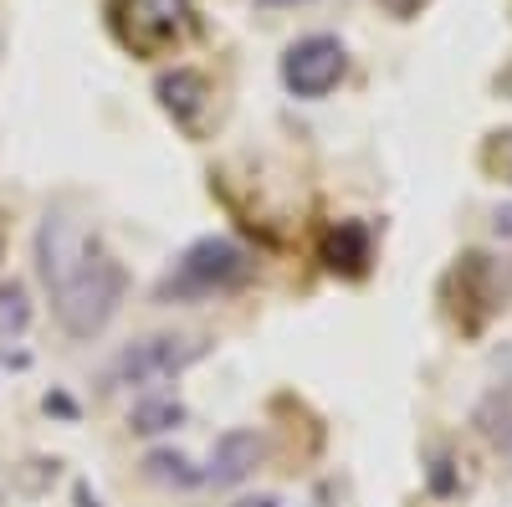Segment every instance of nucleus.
Masks as SVG:
<instances>
[{"label": "nucleus", "instance_id": "obj_1", "mask_svg": "<svg viewBox=\"0 0 512 507\" xmlns=\"http://www.w3.org/2000/svg\"><path fill=\"white\" fill-rule=\"evenodd\" d=\"M256 272L251 251L236 246L231 236H200L195 246L180 251V262L169 267L154 287V303H205V298H221V292L246 287Z\"/></svg>", "mask_w": 512, "mask_h": 507}, {"label": "nucleus", "instance_id": "obj_2", "mask_svg": "<svg viewBox=\"0 0 512 507\" xmlns=\"http://www.w3.org/2000/svg\"><path fill=\"white\" fill-rule=\"evenodd\" d=\"M123 292H128V272H123V262L93 246V257L77 267V277H72L62 292H52L57 323H62L72 338H98V333L118 318Z\"/></svg>", "mask_w": 512, "mask_h": 507}, {"label": "nucleus", "instance_id": "obj_3", "mask_svg": "<svg viewBox=\"0 0 512 507\" xmlns=\"http://www.w3.org/2000/svg\"><path fill=\"white\" fill-rule=\"evenodd\" d=\"M205 354H210V344L195 333H144V338H134V344H123L113 354L103 379H108V390H144V385L180 379Z\"/></svg>", "mask_w": 512, "mask_h": 507}, {"label": "nucleus", "instance_id": "obj_4", "mask_svg": "<svg viewBox=\"0 0 512 507\" xmlns=\"http://www.w3.org/2000/svg\"><path fill=\"white\" fill-rule=\"evenodd\" d=\"M349 72V52L338 36H303L282 57V82L292 98H328Z\"/></svg>", "mask_w": 512, "mask_h": 507}, {"label": "nucleus", "instance_id": "obj_5", "mask_svg": "<svg viewBox=\"0 0 512 507\" xmlns=\"http://www.w3.org/2000/svg\"><path fill=\"white\" fill-rule=\"evenodd\" d=\"M88 257H93V241L82 236L67 216H47L36 226V277H41L47 292H62Z\"/></svg>", "mask_w": 512, "mask_h": 507}, {"label": "nucleus", "instance_id": "obj_6", "mask_svg": "<svg viewBox=\"0 0 512 507\" xmlns=\"http://www.w3.org/2000/svg\"><path fill=\"white\" fill-rule=\"evenodd\" d=\"M267 461V436L262 431H251V426H236L216 441V451H210V467H205V482H216V487H236L246 482L256 467Z\"/></svg>", "mask_w": 512, "mask_h": 507}, {"label": "nucleus", "instance_id": "obj_7", "mask_svg": "<svg viewBox=\"0 0 512 507\" xmlns=\"http://www.w3.org/2000/svg\"><path fill=\"white\" fill-rule=\"evenodd\" d=\"M154 98H159V108H164L169 118L190 129V123L205 113V103H210V82H205L195 67H175V72H159Z\"/></svg>", "mask_w": 512, "mask_h": 507}, {"label": "nucleus", "instance_id": "obj_8", "mask_svg": "<svg viewBox=\"0 0 512 507\" xmlns=\"http://www.w3.org/2000/svg\"><path fill=\"white\" fill-rule=\"evenodd\" d=\"M323 262L344 277H359L369 267V231L359 221H338L328 236H323Z\"/></svg>", "mask_w": 512, "mask_h": 507}, {"label": "nucleus", "instance_id": "obj_9", "mask_svg": "<svg viewBox=\"0 0 512 507\" xmlns=\"http://www.w3.org/2000/svg\"><path fill=\"white\" fill-rule=\"evenodd\" d=\"M185 405L180 400H169V395H144L134 400V410H128V431L134 436H169V431H180L185 426Z\"/></svg>", "mask_w": 512, "mask_h": 507}, {"label": "nucleus", "instance_id": "obj_10", "mask_svg": "<svg viewBox=\"0 0 512 507\" xmlns=\"http://www.w3.org/2000/svg\"><path fill=\"white\" fill-rule=\"evenodd\" d=\"M144 477L159 482V487H200L205 482V472H195V461L185 451H169V446L144 456Z\"/></svg>", "mask_w": 512, "mask_h": 507}, {"label": "nucleus", "instance_id": "obj_11", "mask_svg": "<svg viewBox=\"0 0 512 507\" xmlns=\"http://www.w3.org/2000/svg\"><path fill=\"white\" fill-rule=\"evenodd\" d=\"M31 318H36V308H31V292H26V282H0V344H16V338L31 328Z\"/></svg>", "mask_w": 512, "mask_h": 507}, {"label": "nucleus", "instance_id": "obj_12", "mask_svg": "<svg viewBox=\"0 0 512 507\" xmlns=\"http://www.w3.org/2000/svg\"><path fill=\"white\" fill-rule=\"evenodd\" d=\"M185 16H190L185 0H134V21L149 36H180L185 31Z\"/></svg>", "mask_w": 512, "mask_h": 507}, {"label": "nucleus", "instance_id": "obj_13", "mask_svg": "<svg viewBox=\"0 0 512 507\" xmlns=\"http://www.w3.org/2000/svg\"><path fill=\"white\" fill-rule=\"evenodd\" d=\"M492 164L507 175V185H512V134H497V144H492Z\"/></svg>", "mask_w": 512, "mask_h": 507}, {"label": "nucleus", "instance_id": "obj_14", "mask_svg": "<svg viewBox=\"0 0 512 507\" xmlns=\"http://www.w3.org/2000/svg\"><path fill=\"white\" fill-rule=\"evenodd\" d=\"M431 492H441V497L451 492V461H446V456H441L436 467H431Z\"/></svg>", "mask_w": 512, "mask_h": 507}, {"label": "nucleus", "instance_id": "obj_15", "mask_svg": "<svg viewBox=\"0 0 512 507\" xmlns=\"http://www.w3.org/2000/svg\"><path fill=\"white\" fill-rule=\"evenodd\" d=\"M231 507H282V497L277 492H251V497H236Z\"/></svg>", "mask_w": 512, "mask_h": 507}, {"label": "nucleus", "instance_id": "obj_16", "mask_svg": "<svg viewBox=\"0 0 512 507\" xmlns=\"http://www.w3.org/2000/svg\"><path fill=\"white\" fill-rule=\"evenodd\" d=\"M492 231H497V236H512V205H497V216H492Z\"/></svg>", "mask_w": 512, "mask_h": 507}, {"label": "nucleus", "instance_id": "obj_17", "mask_svg": "<svg viewBox=\"0 0 512 507\" xmlns=\"http://www.w3.org/2000/svg\"><path fill=\"white\" fill-rule=\"evenodd\" d=\"M379 6L390 11V16H415V6H420V0H379Z\"/></svg>", "mask_w": 512, "mask_h": 507}, {"label": "nucleus", "instance_id": "obj_18", "mask_svg": "<svg viewBox=\"0 0 512 507\" xmlns=\"http://www.w3.org/2000/svg\"><path fill=\"white\" fill-rule=\"evenodd\" d=\"M47 410H57V415H67V420L77 415V405H72L67 395H47Z\"/></svg>", "mask_w": 512, "mask_h": 507}, {"label": "nucleus", "instance_id": "obj_19", "mask_svg": "<svg viewBox=\"0 0 512 507\" xmlns=\"http://www.w3.org/2000/svg\"><path fill=\"white\" fill-rule=\"evenodd\" d=\"M256 6H272L277 11V6H308V0H256Z\"/></svg>", "mask_w": 512, "mask_h": 507}, {"label": "nucleus", "instance_id": "obj_20", "mask_svg": "<svg viewBox=\"0 0 512 507\" xmlns=\"http://www.w3.org/2000/svg\"><path fill=\"white\" fill-rule=\"evenodd\" d=\"M507 93H512V72H507Z\"/></svg>", "mask_w": 512, "mask_h": 507}]
</instances>
